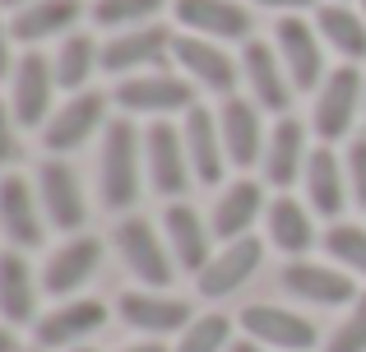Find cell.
Returning a JSON list of instances; mask_svg holds the SVG:
<instances>
[{
    "instance_id": "1",
    "label": "cell",
    "mask_w": 366,
    "mask_h": 352,
    "mask_svg": "<svg viewBox=\"0 0 366 352\" xmlns=\"http://www.w3.org/2000/svg\"><path fill=\"white\" fill-rule=\"evenodd\" d=\"M144 190H149L144 130L130 116H112V126L102 130V154H98V195L112 213H134Z\"/></svg>"
},
{
    "instance_id": "2",
    "label": "cell",
    "mask_w": 366,
    "mask_h": 352,
    "mask_svg": "<svg viewBox=\"0 0 366 352\" xmlns=\"http://www.w3.org/2000/svg\"><path fill=\"white\" fill-rule=\"evenodd\" d=\"M357 116H366V74L362 65H339L325 74L311 102V135L320 144H348L357 135Z\"/></svg>"
},
{
    "instance_id": "3",
    "label": "cell",
    "mask_w": 366,
    "mask_h": 352,
    "mask_svg": "<svg viewBox=\"0 0 366 352\" xmlns=\"http://www.w3.org/2000/svg\"><path fill=\"white\" fill-rule=\"evenodd\" d=\"M112 102L121 107V116L139 121H172V116H186L195 107V84L167 65V70H149V74H130V79H117V93Z\"/></svg>"
},
{
    "instance_id": "4",
    "label": "cell",
    "mask_w": 366,
    "mask_h": 352,
    "mask_svg": "<svg viewBox=\"0 0 366 352\" xmlns=\"http://www.w3.org/2000/svg\"><path fill=\"white\" fill-rule=\"evenodd\" d=\"M112 246H117L121 264L144 283V288H158V292H172L177 283V260L167 251V236L162 227H153L144 213H121L117 227H112Z\"/></svg>"
},
{
    "instance_id": "5",
    "label": "cell",
    "mask_w": 366,
    "mask_h": 352,
    "mask_svg": "<svg viewBox=\"0 0 366 352\" xmlns=\"http://www.w3.org/2000/svg\"><path fill=\"white\" fill-rule=\"evenodd\" d=\"M112 306L102 297H65L56 301L51 311H42L33 325V348L42 352H74V348H89V338L98 329H107Z\"/></svg>"
},
{
    "instance_id": "6",
    "label": "cell",
    "mask_w": 366,
    "mask_h": 352,
    "mask_svg": "<svg viewBox=\"0 0 366 352\" xmlns=\"http://www.w3.org/2000/svg\"><path fill=\"white\" fill-rule=\"evenodd\" d=\"M107 107H112L107 93H93V89H84V93H65V102L51 111V121L42 126V144H46V154H51V158H70V154H79L89 139H98L102 130L112 126Z\"/></svg>"
},
{
    "instance_id": "7",
    "label": "cell",
    "mask_w": 366,
    "mask_h": 352,
    "mask_svg": "<svg viewBox=\"0 0 366 352\" xmlns=\"http://www.w3.org/2000/svg\"><path fill=\"white\" fill-rule=\"evenodd\" d=\"M144 176H149V190L162 195L167 204L186 199V190L195 186L186 139H181V121H149L144 126Z\"/></svg>"
},
{
    "instance_id": "8",
    "label": "cell",
    "mask_w": 366,
    "mask_h": 352,
    "mask_svg": "<svg viewBox=\"0 0 366 352\" xmlns=\"http://www.w3.org/2000/svg\"><path fill=\"white\" fill-rule=\"evenodd\" d=\"M242 338L259 343L264 352H311L320 348V329L292 306H278V301H250L237 316Z\"/></svg>"
},
{
    "instance_id": "9",
    "label": "cell",
    "mask_w": 366,
    "mask_h": 352,
    "mask_svg": "<svg viewBox=\"0 0 366 352\" xmlns=\"http://www.w3.org/2000/svg\"><path fill=\"white\" fill-rule=\"evenodd\" d=\"M172 65H177L195 89L218 93V98H232L237 84H242V56H232V51H227V42H214V37L177 33Z\"/></svg>"
},
{
    "instance_id": "10",
    "label": "cell",
    "mask_w": 366,
    "mask_h": 352,
    "mask_svg": "<svg viewBox=\"0 0 366 352\" xmlns=\"http://www.w3.org/2000/svg\"><path fill=\"white\" fill-rule=\"evenodd\" d=\"M56 93H61V84H56L51 56H42L37 46L19 56L14 74H9V111H14L19 126L24 130H42L46 121H51V111L61 107Z\"/></svg>"
},
{
    "instance_id": "11",
    "label": "cell",
    "mask_w": 366,
    "mask_h": 352,
    "mask_svg": "<svg viewBox=\"0 0 366 352\" xmlns=\"http://www.w3.org/2000/svg\"><path fill=\"white\" fill-rule=\"evenodd\" d=\"M33 181H37V199H42L46 227H56V232H65V236L84 232V223H89V199H84V181H79L70 158H42Z\"/></svg>"
},
{
    "instance_id": "12",
    "label": "cell",
    "mask_w": 366,
    "mask_h": 352,
    "mask_svg": "<svg viewBox=\"0 0 366 352\" xmlns=\"http://www.w3.org/2000/svg\"><path fill=\"white\" fill-rule=\"evenodd\" d=\"M172 46H177V33L162 28V24L125 28V33H112L107 42H102V70L117 74V79L149 74V70H167L172 65Z\"/></svg>"
},
{
    "instance_id": "13",
    "label": "cell",
    "mask_w": 366,
    "mask_h": 352,
    "mask_svg": "<svg viewBox=\"0 0 366 352\" xmlns=\"http://www.w3.org/2000/svg\"><path fill=\"white\" fill-rule=\"evenodd\" d=\"M274 51L278 61H283L287 79H292L297 93H315L325 84V37L315 33V24H306L302 14H278L274 24Z\"/></svg>"
},
{
    "instance_id": "14",
    "label": "cell",
    "mask_w": 366,
    "mask_h": 352,
    "mask_svg": "<svg viewBox=\"0 0 366 352\" xmlns=\"http://www.w3.org/2000/svg\"><path fill=\"white\" fill-rule=\"evenodd\" d=\"M283 292H292L306 306H325V311H348L362 297L357 278L348 269H339L334 260H287L283 264Z\"/></svg>"
},
{
    "instance_id": "15",
    "label": "cell",
    "mask_w": 366,
    "mask_h": 352,
    "mask_svg": "<svg viewBox=\"0 0 366 352\" xmlns=\"http://www.w3.org/2000/svg\"><path fill=\"white\" fill-rule=\"evenodd\" d=\"M0 236L14 251H37L46 236V213L37 199V181L24 172H0Z\"/></svg>"
},
{
    "instance_id": "16",
    "label": "cell",
    "mask_w": 366,
    "mask_h": 352,
    "mask_svg": "<svg viewBox=\"0 0 366 352\" xmlns=\"http://www.w3.org/2000/svg\"><path fill=\"white\" fill-rule=\"evenodd\" d=\"M98 264H102V241L98 236H89V232L65 236V241L42 260V292L56 297V301L84 297V288H89L93 273H98Z\"/></svg>"
},
{
    "instance_id": "17",
    "label": "cell",
    "mask_w": 366,
    "mask_h": 352,
    "mask_svg": "<svg viewBox=\"0 0 366 352\" xmlns=\"http://www.w3.org/2000/svg\"><path fill=\"white\" fill-rule=\"evenodd\" d=\"M117 316H121L139 338H177L181 329L195 320V311H190V301L177 297V292L134 288V292H121Z\"/></svg>"
},
{
    "instance_id": "18",
    "label": "cell",
    "mask_w": 366,
    "mask_h": 352,
    "mask_svg": "<svg viewBox=\"0 0 366 352\" xmlns=\"http://www.w3.org/2000/svg\"><path fill=\"white\" fill-rule=\"evenodd\" d=\"M311 126H306L302 116H278L274 126H269V139H264V158H259V167H264V186L274 190H292L297 181L306 172V158H311Z\"/></svg>"
},
{
    "instance_id": "19",
    "label": "cell",
    "mask_w": 366,
    "mask_h": 352,
    "mask_svg": "<svg viewBox=\"0 0 366 352\" xmlns=\"http://www.w3.org/2000/svg\"><path fill=\"white\" fill-rule=\"evenodd\" d=\"M269 199H264V181L255 176H232L227 186H218L214 208H209V227H214L218 246L223 241H242V236H255V223L264 218Z\"/></svg>"
},
{
    "instance_id": "20",
    "label": "cell",
    "mask_w": 366,
    "mask_h": 352,
    "mask_svg": "<svg viewBox=\"0 0 366 352\" xmlns=\"http://www.w3.org/2000/svg\"><path fill=\"white\" fill-rule=\"evenodd\" d=\"M162 236H167V251L181 273H199L218 251V236L209 227V218L195 204H186V199H172L162 208Z\"/></svg>"
},
{
    "instance_id": "21",
    "label": "cell",
    "mask_w": 366,
    "mask_h": 352,
    "mask_svg": "<svg viewBox=\"0 0 366 352\" xmlns=\"http://www.w3.org/2000/svg\"><path fill=\"white\" fill-rule=\"evenodd\" d=\"M242 79L250 89V102L264 111H274V116H287L297 102V89L292 79H287L283 61H278L274 42H264V37H250L242 46Z\"/></svg>"
},
{
    "instance_id": "22",
    "label": "cell",
    "mask_w": 366,
    "mask_h": 352,
    "mask_svg": "<svg viewBox=\"0 0 366 352\" xmlns=\"http://www.w3.org/2000/svg\"><path fill=\"white\" fill-rule=\"evenodd\" d=\"M172 14H177L181 33H195V37H214V42H250V33H255V14H250V5L242 0H177L172 5Z\"/></svg>"
},
{
    "instance_id": "23",
    "label": "cell",
    "mask_w": 366,
    "mask_h": 352,
    "mask_svg": "<svg viewBox=\"0 0 366 352\" xmlns=\"http://www.w3.org/2000/svg\"><path fill=\"white\" fill-rule=\"evenodd\" d=\"M320 227H315V208L306 204V199L287 195V190H278L274 199H269L264 208V241L274 246L278 255H287V260H306V255L320 246Z\"/></svg>"
},
{
    "instance_id": "24",
    "label": "cell",
    "mask_w": 366,
    "mask_h": 352,
    "mask_svg": "<svg viewBox=\"0 0 366 352\" xmlns=\"http://www.w3.org/2000/svg\"><path fill=\"white\" fill-rule=\"evenodd\" d=\"M259 264H264V241H259V236L223 241L214 251V260L195 273V288H199V297H209V301L232 297V292H242L246 283L259 273Z\"/></svg>"
},
{
    "instance_id": "25",
    "label": "cell",
    "mask_w": 366,
    "mask_h": 352,
    "mask_svg": "<svg viewBox=\"0 0 366 352\" xmlns=\"http://www.w3.org/2000/svg\"><path fill=\"white\" fill-rule=\"evenodd\" d=\"M302 195H306V204L315 208V218H330V223H339L343 208L352 204L348 167H343V158H339L334 144H315L311 149L306 172H302Z\"/></svg>"
},
{
    "instance_id": "26",
    "label": "cell",
    "mask_w": 366,
    "mask_h": 352,
    "mask_svg": "<svg viewBox=\"0 0 366 352\" xmlns=\"http://www.w3.org/2000/svg\"><path fill=\"white\" fill-rule=\"evenodd\" d=\"M181 139H186V158H190V172H195V186H218L227 163V144H223V130H218V111L195 102V107L181 116Z\"/></svg>"
},
{
    "instance_id": "27",
    "label": "cell",
    "mask_w": 366,
    "mask_h": 352,
    "mask_svg": "<svg viewBox=\"0 0 366 352\" xmlns=\"http://www.w3.org/2000/svg\"><path fill=\"white\" fill-rule=\"evenodd\" d=\"M218 130H223V144H227V163L250 172V167L264 158V116H259V107L250 98H223L218 102Z\"/></svg>"
},
{
    "instance_id": "28",
    "label": "cell",
    "mask_w": 366,
    "mask_h": 352,
    "mask_svg": "<svg viewBox=\"0 0 366 352\" xmlns=\"http://www.w3.org/2000/svg\"><path fill=\"white\" fill-rule=\"evenodd\" d=\"M37 301H42V278L33 273L28 251L5 246L0 251V320L5 325H37Z\"/></svg>"
},
{
    "instance_id": "29",
    "label": "cell",
    "mask_w": 366,
    "mask_h": 352,
    "mask_svg": "<svg viewBox=\"0 0 366 352\" xmlns=\"http://www.w3.org/2000/svg\"><path fill=\"white\" fill-rule=\"evenodd\" d=\"M84 5L79 0H28L24 9L9 14V33L14 42H24L33 51L37 42H51V37H70L74 24H79Z\"/></svg>"
},
{
    "instance_id": "30",
    "label": "cell",
    "mask_w": 366,
    "mask_h": 352,
    "mask_svg": "<svg viewBox=\"0 0 366 352\" xmlns=\"http://www.w3.org/2000/svg\"><path fill=\"white\" fill-rule=\"evenodd\" d=\"M315 33L325 37L339 65H362L366 61V14L343 0H325L315 5Z\"/></svg>"
},
{
    "instance_id": "31",
    "label": "cell",
    "mask_w": 366,
    "mask_h": 352,
    "mask_svg": "<svg viewBox=\"0 0 366 352\" xmlns=\"http://www.w3.org/2000/svg\"><path fill=\"white\" fill-rule=\"evenodd\" d=\"M51 65H56V84H61V93H84L89 79L102 70V42L93 33H70V37H61Z\"/></svg>"
},
{
    "instance_id": "32",
    "label": "cell",
    "mask_w": 366,
    "mask_h": 352,
    "mask_svg": "<svg viewBox=\"0 0 366 352\" xmlns=\"http://www.w3.org/2000/svg\"><path fill=\"white\" fill-rule=\"evenodd\" d=\"M232 343H237V320L223 311H204L172 338V352H227Z\"/></svg>"
},
{
    "instance_id": "33",
    "label": "cell",
    "mask_w": 366,
    "mask_h": 352,
    "mask_svg": "<svg viewBox=\"0 0 366 352\" xmlns=\"http://www.w3.org/2000/svg\"><path fill=\"white\" fill-rule=\"evenodd\" d=\"M320 246H325V255H330L339 269H348L352 278H366V223L339 218V223L325 227Z\"/></svg>"
},
{
    "instance_id": "34",
    "label": "cell",
    "mask_w": 366,
    "mask_h": 352,
    "mask_svg": "<svg viewBox=\"0 0 366 352\" xmlns=\"http://www.w3.org/2000/svg\"><path fill=\"white\" fill-rule=\"evenodd\" d=\"M162 5L167 0H93V24L107 28V33H125V28H144V24H158Z\"/></svg>"
},
{
    "instance_id": "35",
    "label": "cell",
    "mask_w": 366,
    "mask_h": 352,
    "mask_svg": "<svg viewBox=\"0 0 366 352\" xmlns=\"http://www.w3.org/2000/svg\"><path fill=\"white\" fill-rule=\"evenodd\" d=\"M325 352H366V292L343 311L334 334L325 338Z\"/></svg>"
},
{
    "instance_id": "36",
    "label": "cell",
    "mask_w": 366,
    "mask_h": 352,
    "mask_svg": "<svg viewBox=\"0 0 366 352\" xmlns=\"http://www.w3.org/2000/svg\"><path fill=\"white\" fill-rule=\"evenodd\" d=\"M343 167H348V190H352V204L366 208V130L343 144Z\"/></svg>"
},
{
    "instance_id": "37",
    "label": "cell",
    "mask_w": 366,
    "mask_h": 352,
    "mask_svg": "<svg viewBox=\"0 0 366 352\" xmlns=\"http://www.w3.org/2000/svg\"><path fill=\"white\" fill-rule=\"evenodd\" d=\"M19 121H14V111H9V98H0V172H5L9 163H14V154H19Z\"/></svg>"
},
{
    "instance_id": "38",
    "label": "cell",
    "mask_w": 366,
    "mask_h": 352,
    "mask_svg": "<svg viewBox=\"0 0 366 352\" xmlns=\"http://www.w3.org/2000/svg\"><path fill=\"white\" fill-rule=\"evenodd\" d=\"M14 61H19V56H14V33H9V24L0 19V84L14 74Z\"/></svg>"
},
{
    "instance_id": "39",
    "label": "cell",
    "mask_w": 366,
    "mask_h": 352,
    "mask_svg": "<svg viewBox=\"0 0 366 352\" xmlns=\"http://www.w3.org/2000/svg\"><path fill=\"white\" fill-rule=\"evenodd\" d=\"M250 5L278 9V14H306V9H315V0H250Z\"/></svg>"
},
{
    "instance_id": "40",
    "label": "cell",
    "mask_w": 366,
    "mask_h": 352,
    "mask_svg": "<svg viewBox=\"0 0 366 352\" xmlns=\"http://www.w3.org/2000/svg\"><path fill=\"white\" fill-rule=\"evenodd\" d=\"M117 352H172V348H167V338H134V343H125Z\"/></svg>"
},
{
    "instance_id": "41",
    "label": "cell",
    "mask_w": 366,
    "mask_h": 352,
    "mask_svg": "<svg viewBox=\"0 0 366 352\" xmlns=\"http://www.w3.org/2000/svg\"><path fill=\"white\" fill-rule=\"evenodd\" d=\"M0 352H24V348H19L14 325H5V320H0Z\"/></svg>"
},
{
    "instance_id": "42",
    "label": "cell",
    "mask_w": 366,
    "mask_h": 352,
    "mask_svg": "<svg viewBox=\"0 0 366 352\" xmlns=\"http://www.w3.org/2000/svg\"><path fill=\"white\" fill-rule=\"evenodd\" d=\"M227 352H264V348H259V343H250V338H237V343L227 348Z\"/></svg>"
},
{
    "instance_id": "43",
    "label": "cell",
    "mask_w": 366,
    "mask_h": 352,
    "mask_svg": "<svg viewBox=\"0 0 366 352\" xmlns=\"http://www.w3.org/2000/svg\"><path fill=\"white\" fill-rule=\"evenodd\" d=\"M28 0H0V9H9V14H14V9H24Z\"/></svg>"
},
{
    "instance_id": "44",
    "label": "cell",
    "mask_w": 366,
    "mask_h": 352,
    "mask_svg": "<svg viewBox=\"0 0 366 352\" xmlns=\"http://www.w3.org/2000/svg\"><path fill=\"white\" fill-rule=\"evenodd\" d=\"M357 9H362V14H366V0H362V5H357Z\"/></svg>"
},
{
    "instance_id": "45",
    "label": "cell",
    "mask_w": 366,
    "mask_h": 352,
    "mask_svg": "<svg viewBox=\"0 0 366 352\" xmlns=\"http://www.w3.org/2000/svg\"><path fill=\"white\" fill-rule=\"evenodd\" d=\"M24 352H42V348H24Z\"/></svg>"
},
{
    "instance_id": "46",
    "label": "cell",
    "mask_w": 366,
    "mask_h": 352,
    "mask_svg": "<svg viewBox=\"0 0 366 352\" xmlns=\"http://www.w3.org/2000/svg\"><path fill=\"white\" fill-rule=\"evenodd\" d=\"M74 352H93V348H74Z\"/></svg>"
},
{
    "instance_id": "47",
    "label": "cell",
    "mask_w": 366,
    "mask_h": 352,
    "mask_svg": "<svg viewBox=\"0 0 366 352\" xmlns=\"http://www.w3.org/2000/svg\"><path fill=\"white\" fill-rule=\"evenodd\" d=\"M343 5H348V0H343Z\"/></svg>"
}]
</instances>
